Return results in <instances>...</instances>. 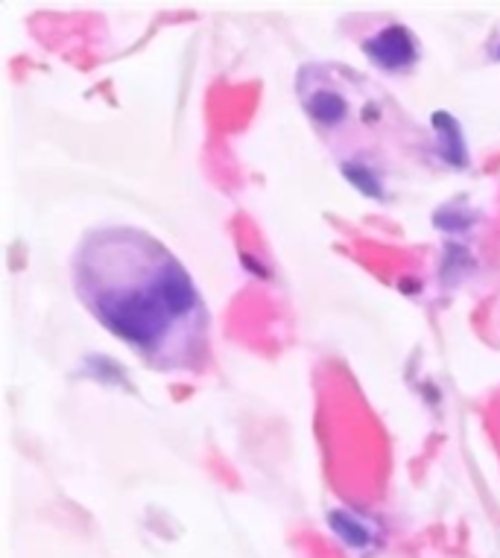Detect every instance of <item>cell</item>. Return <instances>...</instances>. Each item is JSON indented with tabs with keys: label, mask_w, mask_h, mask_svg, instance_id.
<instances>
[{
	"label": "cell",
	"mask_w": 500,
	"mask_h": 558,
	"mask_svg": "<svg viewBox=\"0 0 500 558\" xmlns=\"http://www.w3.org/2000/svg\"><path fill=\"white\" fill-rule=\"evenodd\" d=\"M74 290L85 310L153 372H199L211 313L188 269L153 234L132 225L94 228L74 252Z\"/></svg>",
	"instance_id": "6da1fadb"
}]
</instances>
